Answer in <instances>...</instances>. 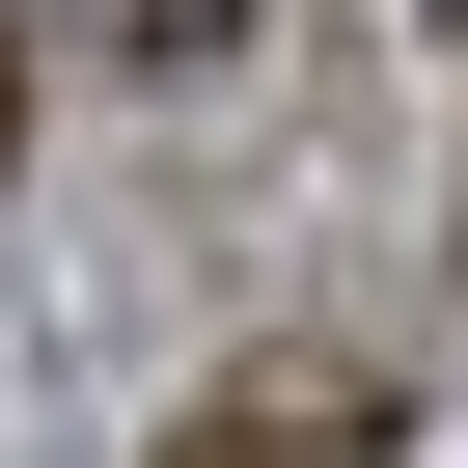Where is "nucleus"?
<instances>
[{"label": "nucleus", "mask_w": 468, "mask_h": 468, "mask_svg": "<svg viewBox=\"0 0 468 468\" xmlns=\"http://www.w3.org/2000/svg\"><path fill=\"white\" fill-rule=\"evenodd\" d=\"M441 28H468V0H441Z\"/></svg>", "instance_id": "nucleus-3"}, {"label": "nucleus", "mask_w": 468, "mask_h": 468, "mask_svg": "<svg viewBox=\"0 0 468 468\" xmlns=\"http://www.w3.org/2000/svg\"><path fill=\"white\" fill-rule=\"evenodd\" d=\"M0 165H28V0H0Z\"/></svg>", "instance_id": "nucleus-2"}, {"label": "nucleus", "mask_w": 468, "mask_h": 468, "mask_svg": "<svg viewBox=\"0 0 468 468\" xmlns=\"http://www.w3.org/2000/svg\"><path fill=\"white\" fill-rule=\"evenodd\" d=\"M56 28H83V56H138V83H193L220 28H249V0H56Z\"/></svg>", "instance_id": "nucleus-1"}]
</instances>
